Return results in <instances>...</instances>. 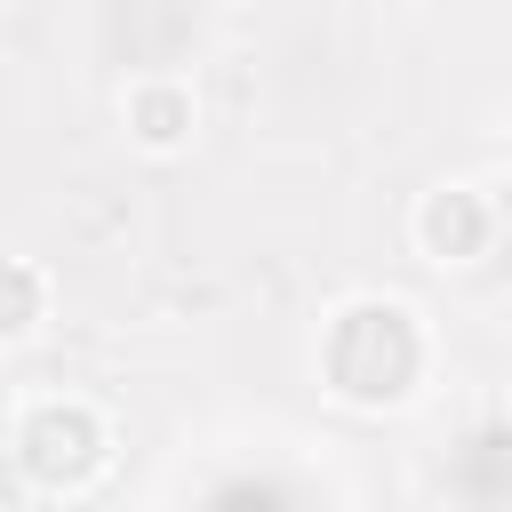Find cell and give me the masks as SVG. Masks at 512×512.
<instances>
[{"instance_id": "1", "label": "cell", "mask_w": 512, "mask_h": 512, "mask_svg": "<svg viewBox=\"0 0 512 512\" xmlns=\"http://www.w3.org/2000/svg\"><path fill=\"white\" fill-rule=\"evenodd\" d=\"M328 384L352 400V408H384L416 384L424 368V336H416V312L392 304V296H360L328 320Z\"/></svg>"}, {"instance_id": "2", "label": "cell", "mask_w": 512, "mask_h": 512, "mask_svg": "<svg viewBox=\"0 0 512 512\" xmlns=\"http://www.w3.org/2000/svg\"><path fill=\"white\" fill-rule=\"evenodd\" d=\"M8 456L24 464L32 488H88V480L104 472V456H112V432H104V416H96L88 400H40V408L16 424Z\"/></svg>"}, {"instance_id": "3", "label": "cell", "mask_w": 512, "mask_h": 512, "mask_svg": "<svg viewBox=\"0 0 512 512\" xmlns=\"http://www.w3.org/2000/svg\"><path fill=\"white\" fill-rule=\"evenodd\" d=\"M416 248L432 264H480L496 248V208L472 184H440V192L416 200Z\"/></svg>"}, {"instance_id": "4", "label": "cell", "mask_w": 512, "mask_h": 512, "mask_svg": "<svg viewBox=\"0 0 512 512\" xmlns=\"http://www.w3.org/2000/svg\"><path fill=\"white\" fill-rule=\"evenodd\" d=\"M120 120H128V136L144 144V152H184L192 144V120H200V104H192V88L184 80H136L128 96H120Z\"/></svg>"}, {"instance_id": "5", "label": "cell", "mask_w": 512, "mask_h": 512, "mask_svg": "<svg viewBox=\"0 0 512 512\" xmlns=\"http://www.w3.org/2000/svg\"><path fill=\"white\" fill-rule=\"evenodd\" d=\"M40 320H48V280L24 256H0V344L40 336Z\"/></svg>"}, {"instance_id": "6", "label": "cell", "mask_w": 512, "mask_h": 512, "mask_svg": "<svg viewBox=\"0 0 512 512\" xmlns=\"http://www.w3.org/2000/svg\"><path fill=\"white\" fill-rule=\"evenodd\" d=\"M504 160H512V136H504Z\"/></svg>"}]
</instances>
